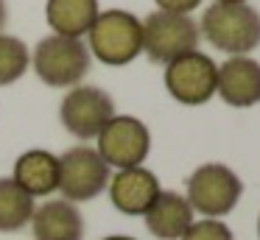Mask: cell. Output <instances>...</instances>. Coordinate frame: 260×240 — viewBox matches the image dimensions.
<instances>
[{
    "label": "cell",
    "instance_id": "6da1fadb",
    "mask_svg": "<svg viewBox=\"0 0 260 240\" xmlns=\"http://www.w3.org/2000/svg\"><path fill=\"white\" fill-rule=\"evenodd\" d=\"M199 33L224 53L246 56L260 45V11L249 3H213L204 9Z\"/></svg>",
    "mask_w": 260,
    "mask_h": 240
},
{
    "label": "cell",
    "instance_id": "7a4b0ae2",
    "mask_svg": "<svg viewBox=\"0 0 260 240\" xmlns=\"http://www.w3.org/2000/svg\"><path fill=\"white\" fill-rule=\"evenodd\" d=\"M87 50L109 67H123L143 53V25L132 11L109 9L98 11L92 28L87 31Z\"/></svg>",
    "mask_w": 260,
    "mask_h": 240
},
{
    "label": "cell",
    "instance_id": "3957f363",
    "mask_svg": "<svg viewBox=\"0 0 260 240\" xmlns=\"http://www.w3.org/2000/svg\"><path fill=\"white\" fill-rule=\"evenodd\" d=\"M31 67L40 76V81L48 84V87L73 89L79 87V81L90 70V50H87V45L81 39L51 33L34 48Z\"/></svg>",
    "mask_w": 260,
    "mask_h": 240
},
{
    "label": "cell",
    "instance_id": "277c9868",
    "mask_svg": "<svg viewBox=\"0 0 260 240\" xmlns=\"http://www.w3.org/2000/svg\"><path fill=\"white\" fill-rule=\"evenodd\" d=\"M143 25V53L154 64H168L179 56L196 50L199 45V25L190 14H174V11H151Z\"/></svg>",
    "mask_w": 260,
    "mask_h": 240
},
{
    "label": "cell",
    "instance_id": "5b68a950",
    "mask_svg": "<svg viewBox=\"0 0 260 240\" xmlns=\"http://www.w3.org/2000/svg\"><path fill=\"white\" fill-rule=\"evenodd\" d=\"M243 184L235 170H230L221 162H207L196 167L187 179V204L193 212H202L204 218H221L235 210L241 201Z\"/></svg>",
    "mask_w": 260,
    "mask_h": 240
},
{
    "label": "cell",
    "instance_id": "8992f818",
    "mask_svg": "<svg viewBox=\"0 0 260 240\" xmlns=\"http://www.w3.org/2000/svg\"><path fill=\"white\" fill-rule=\"evenodd\" d=\"M109 184V165L95 148L76 145L59 156V193L64 201H90Z\"/></svg>",
    "mask_w": 260,
    "mask_h": 240
},
{
    "label": "cell",
    "instance_id": "52a82bcc",
    "mask_svg": "<svg viewBox=\"0 0 260 240\" xmlns=\"http://www.w3.org/2000/svg\"><path fill=\"white\" fill-rule=\"evenodd\" d=\"M98 154L109 167H137L151 151V134L143 120L132 115H115L98 134Z\"/></svg>",
    "mask_w": 260,
    "mask_h": 240
},
{
    "label": "cell",
    "instance_id": "ba28073f",
    "mask_svg": "<svg viewBox=\"0 0 260 240\" xmlns=\"http://www.w3.org/2000/svg\"><path fill=\"white\" fill-rule=\"evenodd\" d=\"M218 64L202 50L179 56L165 64V89L185 106H202L215 95Z\"/></svg>",
    "mask_w": 260,
    "mask_h": 240
},
{
    "label": "cell",
    "instance_id": "9c48e42d",
    "mask_svg": "<svg viewBox=\"0 0 260 240\" xmlns=\"http://www.w3.org/2000/svg\"><path fill=\"white\" fill-rule=\"evenodd\" d=\"M62 126L79 140H95L101 128L115 117V104L107 89L79 84L62 98L59 106Z\"/></svg>",
    "mask_w": 260,
    "mask_h": 240
},
{
    "label": "cell",
    "instance_id": "30bf717a",
    "mask_svg": "<svg viewBox=\"0 0 260 240\" xmlns=\"http://www.w3.org/2000/svg\"><path fill=\"white\" fill-rule=\"evenodd\" d=\"M107 187H109V198H112L115 210L123 212V215H146L148 207L162 193L157 176L151 170H146L143 165L118 170L115 176H109Z\"/></svg>",
    "mask_w": 260,
    "mask_h": 240
},
{
    "label": "cell",
    "instance_id": "8fae6325",
    "mask_svg": "<svg viewBox=\"0 0 260 240\" xmlns=\"http://www.w3.org/2000/svg\"><path fill=\"white\" fill-rule=\"evenodd\" d=\"M215 92L235 109H249L260 104V61L249 56H230L218 67Z\"/></svg>",
    "mask_w": 260,
    "mask_h": 240
},
{
    "label": "cell",
    "instance_id": "7c38bea8",
    "mask_svg": "<svg viewBox=\"0 0 260 240\" xmlns=\"http://www.w3.org/2000/svg\"><path fill=\"white\" fill-rule=\"evenodd\" d=\"M31 229L37 240H81L84 218L73 201H45L42 207H34Z\"/></svg>",
    "mask_w": 260,
    "mask_h": 240
},
{
    "label": "cell",
    "instance_id": "4fadbf2b",
    "mask_svg": "<svg viewBox=\"0 0 260 240\" xmlns=\"http://www.w3.org/2000/svg\"><path fill=\"white\" fill-rule=\"evenodd\" d=\"M143 218H146V226L154 237L179 240L193 223V210L185 195L174 193V190H162Z\"/></svg>",
    "mask_w": 260,
    "mask_h": 240
},
{
    "label": "cell",
    "instance_id": "5bb4252c",
    "mask_svg": "<svg viewBox=\"0 0 260 240\" xmlns=\"http://www.w3.org/2000/svg\"><path fill=\"white\" fill-rule=\"evenodd\" d=\"M14 182L31 195V198H40V195H51L59 187V156H53L51 151H25L17 162H14Z\"/></svg>",
    "mask_w": 260,
    "mask_h": 240
},
{
    "label": "cell",
    "instance_id": "9a60e30c",
    "mask_svg": "<svg viewBox=\"0 0 260 240\" xmlns=\"http://www.w3.org/2000/svg\"><path fill=\"white\" fill-rule=\"evenodd\" d=\"M45 17L59 37L81 39L98 17V0H48Z\"/></svg>",
    "mask_w": 260,
    "mask_h": 240
},
{
    "label": "cell",
    "instance_id": "2e32d148",
    "mask_svg": "<svg viewBox=\"0 0 260 240\" xmlns=\"http://www.w3.org/2000/svg\"><path fill=\"white\" fill-rule=\"evenodd\" d=\"M34 198L14 179H0V232H20L31 223Z\"/></svg>",
    "mask_w": 260,
    "mask_h": 240
},
{
    "label": "cell",
    "instance_id": "e0dca14e",
    "mask_svg": "<svg viewBox=\"0 0 260 240\" xmlns=\"http://www.w3.org/2000/svg\"><path fill=\"white\" fill-rule=\"evenodd\" d=\"M28 64H31L28 45L17 37L0 33V87L14 84L17 78H23Z\"/></svg>",
    "mask_w": 260,
    "mask_h": 240
},
{
    "label": "cell",
    "instance_id": "ac0fdd59",
    "mask_svg": "<svg viewBox=\"0 0 260 240\" xmlns=\"http://www.w3.org/2000/svg\"><path fill=\"white\" fill-rule=\"evenodd\" d=\"M179 240H235V234L218 218H204V221H193Z\"/></svg>",
    "mask_w": 260,
    "mask_h": 240
},
{
    "label": "cell",
    "instance_id": "d6986e66",
    "mask_svg": "<svg viewBox=\"0 0 260 240\" xmlns=\"http://www.w3.org/2000/svg\"><path fill=\"white\" fill-rule=\"evenodd\" d=\"M159 11H174V14H190L202 6V0H157Z\"/></svg>",
    "mask_w": 260,
    "mask_h": 240
},
{
    "label": "cell",
    "instance_id": "ffe728a7",
    "mask_svg": "<svg viewBox=\"0 0 260 240\" xmlns=\"http://www.w3.org/2000/svg\"><path fill=\"white\" fill-rule=\"evenodd\" d=\"M9 20V11H6V0H0V31H3V25H6Z\"/></svg>",
    "mask_w": 260,
    "mask_h": 240
},
{
    "label": "cell",
    "instance_id": "44dd1931",
    "mask_svg": "<svg viewBox=\"0 0 260 240\" xmlns=\"http://www.w3.org/2000/svg\"><path fill=\"white\" fill-rule=\"evenodd\" d=\"M104 240H135V237H126V234H112V237H104Z\"/></svg>",
    "mask_w": 260,
    "mask_h": 240
},
{
    "label": "cell",
    "instance_id": "7402d4cb",
    "mask_svg": "<svg viewBox=\"0 0 260 240\" xmlns=\"http://www.w3.org/2000/svg\"><path fill=\"white\" fill-rule=\"evenodd\" d=\"M215 3H246V0H215Z\"/></svg>",
    "mask_w": 260,
    "mask_h": 240
},
{
    "label": "cell",
    "instance_id": "603a6c76",
    "mask_svg": "<svg viewBox=\"0 0 260 240\" xmlns=\"http://www.w3.org/2000/svg\"><path fill=\"white\" fill-rule=\"evenodd\" d=\"M257 234H260V218H257Z\"/></svg>",
    "mask_w": 260,
    "mask_h": 240
}]
</instances>
